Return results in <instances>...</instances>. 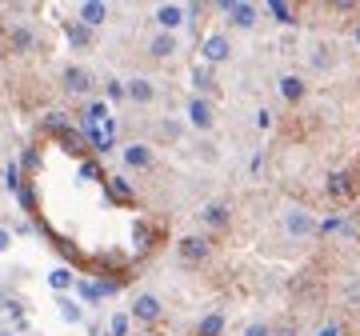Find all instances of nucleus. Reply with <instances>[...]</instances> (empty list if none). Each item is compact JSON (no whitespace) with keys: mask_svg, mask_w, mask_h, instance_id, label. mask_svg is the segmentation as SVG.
Masks as SVG:
<instances>
[{"mask_svg":"<svg viewBox=\"0 0 360 336\" xmlns=\"http://www.w3.org/2000/svg\"><path fill=\"white\" fill-rule=\"evenodd\" d=\"M108 96H112V100H120V96H124V84H120V80H108Z\"/></svg>","mask_w":360,"mask_h":336,"instance_id":"obj_27","label":"nucleus"},{"mask_svg":"<svg viewBox=\"0 0 360 336\" xmlns=\"http://www.w3.org/2000/svg\"><path fill=\"white\" fill-rule=\"evenodd\" d=\"M320 336H336V328H324V333H320Z\"/></svg>","mask_w":360,"mask_h":336,"instance_id":"obj_31","label":"nucleus"},{"mask_svg":"<svg viewBox=\"0 0 360 336\" xmlns=\"http://www.w3.org/2000/svg\"><path fill=\"white\" fill-rule=\"evenodd\" d=\"M32 45H36V32L28 24H8V48L12 52H32Z\"/></svg>","mask_w":360,"mask_h":336,"instance_id":"obj_7","label":"nucleus"},{"mask_svg":"<svg viewBox=\"0 0 360 336\" xmlns=\"http://www.w3.org/2000/svg\"><path fill=\"white\" fill-rule=\"evenodd\" d=\"M64 88L76 96H84L88 88H93V76H88V69H76V64H69L64 69Z\"/></svg>","mask_w":360,"mask_h":336,"instance_id":"obj_9","label":"nucleus"},{"mask_svg":"<svg viewBox=\"0 0 360 336\" xmlns=\"http://www.w3.org/2000/svg\"><path fill=\"white\" fill-rule=\"evenodd\" d=\"M108 192L117 196L120 204H128V200H132V189H128V180H124V176H108Z\"/></svg>","mask_w":360,"mask_h":336,"instance_id":"obj_19","label":"nucleus"},{"mask_svg":"<svg viewBox=\"0 0 360 336\" xmlns=\"http://www.w3.org/2000/svg\"><path fill=\"white\" fill-rule=\"evenodd\" d=\"M344 296H348V300H357V304H360V280H352V285L344 288Z\"/></svg>","mask_w":360,"mask_h":336,"instance_id":"obj_28","label":"nucleus"},{"mask_svg":"<svg viewBox=\"0 0 360 336\" xmlns=\"http://www.w3.org/2000/svg\"><path fill=\"white\" fill-rule=\"evenodd\" d=\"M304 93H309V88H304V80H300V76H280V96H285L288 104L304 100Z\"/></svg>","mask_w":360,"mask_h":336,"instance_id":"obj_13","label":"nucleus"},{"mask_svg":"<svg viewBox=\"0 0 360 336\" xmlns=\"http://www.w3.org/2000/svg\"><path fill=\"white\" fill-rule=\"evenodd\" d=\"M213 104H208V100H204V96H192L189 100V124L192 128H200V132H204V128H213Z\"/></svg>","mask_w":360,"mask_h":336,"instance_id":"obj_6","label":"nucleus"},{"mask_svg":"<svg viewBox=\"0 0 360 336\" xmlns=\"http://www.w3.org/2000/svg\"><path fill=\"white\" fill-rule=\"evenodd\" d=\"M160 312H165V304H160L152 292H141V296L132 300V320H141V324H156Z\"/></svg>","mask_w":360,"mask_h":336,"instance_id":"obj_2","label":"nucleus"},{"mask_svg":"<svg viewBox=\"0 0 360 336\" xmlns=\"http://www.w3.org/2000/svg\"><path fill=\"white\" fill-rule=\"evenodd\" d=\"M8 244H12V232H4V228H0V252H4Z\"/></svg>","mask_w":360,"mask_h":336,"instance_id":"obj_30","label":"nucleus"},{"mask_svg":"<svg viewBox=\"0 0 360 336\" xmlns=\"http://www.w3.org/2000/svg\"><path fill=\"white\" fill-rule=\"evenodd\" d=\"M48 280H52V288H69L72 285V272H69V268H56Z\"/></svg>","mask_w":360,"mask_h":336,"instance_id":"obj_23","label":"nucleus"},{"mask_svg":"<svg viewBox=\"0 0 360 336\" xmlns=\"http://www.w3.org/2000/svg\"><path fill=\"white\" fill-rule=\"evenodd\" d=\"M148 52H152L156 60H168V56L176 52V36H168V32H160V36H152V45H148Z\"/></svg>","mask_w":360,"mask_h":336,"instance_id":"obj_15","label":"nucleus"},{"mask_svg":"<svg viewBox=\"0 0 360 336\" xmlns=\"http://www.w3.org/2000/svg\"><path fill=\"white\" fill-rule=\"evenodd\" d=\"M220 333H224V316L220 312H208L200 320V328H196V336H220Z\"/></svg>","mask_w":360,"mask_h":336,"instance_id":"obj_18","label":"nucleus"},{"mask_svg":"<svg viewBox=\"0 0 360 336\" xmlns=\"http://www.w3.org/2000/svg\"><path fill=\"white\" fill-rule=\"evenodd\" d=\"M112 336H128V316H112Z\"/></svg>","mask_w":360,"mask_h":336,"instance_id":"obj_26","label":"nucleus"},{"mask_svg":"<svg viewBox=\"0 0 360 336\" xmlns=\"http://www.w3.org/2000/svg\"><path fill=\"white\" fill-rule=\"evenodd\" d=\"M252 124H256V128H272V112H268V108H256V117H252Z\"/></svg>","mask_w":360,"mask_h":336,"instance_id":"obj_25","label":"nucleus"},{"mask_svg":"<svg viewBox=\"0 0 360 336\" xmlns=\"http://www.w3.org/2000/svg\"><path fill=\"white\" fill-rule=\"evenodd\" d=\"M124 165H128V168H148V165H152L148 144H128V148H124Z\"/></svg>","mask_w":360,"mask_h":336,"instance_id":"obj_12","label":"nucleus"},{"mask_svg":"<svg viewBox=\"0 0 360 336\" xmlns=\"http://www.w3.org/2000/svg\"><path fill=\"white\" fill-rule=\"evenodd\" d=\"M60 316H64L69 324H80V320H84V309H80L76 300H60Z\"/></svg>","mask_w":360,"mask_h":336,"instance_id":"obj_20","label":"nucleus"},{"mask_svg":"<svg viewBox=\"0 0 360 336\" xmlns=\"http://www.w3.org/2000/svg\"><path fill=\"white\" fill-rule=\"evenodd\" d=\"M200 52H204V60H208V64H224V60L232 56V45H228V36H224V32H213V36H204Z\"/></svg>","mask_w":360,"mask_h":336,"instance_id":"obj_4","label":"nucleus"},{"mask_svg":"<svg viewBox=\"0 0 360 336\" xmlns=\"http://www.w3.org/2000/svg\"><path fill=\"white\" fill-rule=\"evenodd\" d=\"M124 96H128V100H136V104H152V100H156V88H152V80L132 76V80L124 84Z\"/></svg>","mask_w":360,"mask_h":336,"instance_id":"obj_8","label":"nucleus"},{"mask_svg":"<svg viewBox=\"0 0 360 336\" xmlns=\"http://www.w3.org/2000/svg\"><path fill=\"white\" fill-rule=\"evenodd\" d=\"M328 192H333V196H352V192H357L352 172H336L333 180H328Z\"/></svg>","mask_w":360,"mask_h":336,"instance_id":"obj_16","label":"nucleus"},{"mask_svg":"<svg viewBox=\"0 0 360 336\" xmlns=\"http://www.w3.org/2000/svg\"><path fill=\"white\" fill-rule=\"evenodd\" d=\"M156 24L172 36V28H180V24H184V8H180V4H160V8H156Z\"/></svg>","mask_w":360,"mask_h":336,"instance_id":"obj_10","label":"nucleus"},{"mask_svg":"<svg viewBox=\"0 0 360 336\" xmlns=\"http://www.w3.org/2000/svg\"><path fill=\"white\" fill-rule=\"evenodd\" d=\"M244 336H272V324H264V320H252V324L244 328Z\"/></svg>","mask_w":360,"mask_h":336,"instance_id":"obj_24","label":"nucleus"},{"mask_svg":"<svg viewBox=\"0 0 360 336\" xmlns=\"http://www.w3.org/2000/svg\"><path fill=\"white\" fill-rule=\"evenodd\" d=\"M192 84H196L200 93H213V88H216V80H213V72H208V69H196V72H192Z\"/></svg>","mask_w":360,"mask_h":336,"instance_id":"obj_21","label":"nucleus"},{"mask_svg":"<svg viewBox=\"0 0 360 336\" xmlns=\"http://www.w3.org/2000/svg\"><path fill=\"white\" fill-rule=\"evenodd\" d=\"M220 12L228 16L232 28H252V24L261 21V8H256V4H244V0H224Z\"/></svg>","mask_w":360,"mask_h":336,"instance_id":"obj_1","label":"nucleus"},{"mask_svg":"<svg viewBox=\"0 0 360 336\" xmlns=\"http://www.w3.org/2000/svg\"><path fill=\"white\" fill-rule=\"evenodd\" d=\"M200 220H204L208 228H228V204H208V208L200 213Z\"/></svg>","mask_w":360,"mask_h":336,"instance_id":"obj_14","label":"nucleus"},{"mask_svg":"<svg viewBox=\"0 0 360 336\" xmlns=\"http://www.w3.org/2000/svg\"><path fill=\"white\" fill-rule=\"evenodd\" d=\"M64 32H69V40L76 48H88V45H93V32H88L80 21H69V24H64Z\"/></svg>","mask_w":360,"mask_h":336,"instance_id":"obj_17","label":"nucleus"},{"mask_svg":"<svg viewBox=\"0 0 360 336\" xmlns=\"http://www.w3.org/2000/svg\"><path fill=\"white\" fill-rule=\"evenodd\" d=\"M268 12H272L280 24H292V8H288V4H280V0H272V4H268Z\"/></svg>","mask_w":360,"mask_h":336,"instance_id":"obj_22","label":"nucleus"},{"mask_svg":"<svg viewBox=\"0 0 360 336\" xmlns=\"http://www.w3.org/2000/svg\"><path fill=\"white\" fill-rule=\"evenodd\" d=\"M357 36H360V32H357Z\"/></svg>","mask_w":360,"mask_h":336,"instance_id":"obj_32","label":"nucleus"},{"mask_svg":"<svg viewBox=\"0 0 360 336\" xmlns=\"http://www.w3.org/2000/svg\"><path fill=\"white\" fill-rule=\"evenodd\" d=\"M76 16H80V24H84V28H96V24L108 21V4H96V0H88V4H80V12H76Z\"/></svg>","mask_w":360,"mask_h":336,"instance_id":"obj_11","label":"nucleus"},{"mask_svg":"<svg viewBox=\"0 0 360 336\" xmlns=\"http://www.w3.org/2000/svg\"><path fill=\"white\" fill-rule=\"evenodd\" d=\"M285 232L288 237H312V232H316V220H312L304 208H288L285 213Z\"/></svg>","mask_w":360,"mask_h":336,"instance_id":"obj_5","label":"nucleus"},{"mask_svg":"<svg viewBox=\"0 0 360 336\" xmlns=\"http://www.w3.org/2000/svg\"><path fill=\"white\" fill-rule=\"evenodd\" d=\"M176 252H180V261L184 264H200V261H208L213 244H208V237H184L180 244H176Z\"/></svg>","mask_w":360,"mask_h":336,"instance_id":"obj_3","label":"nucleus"},{"mask_svg":"<svg viewBox=\"0 0 360 336\" xmlns=\"http://www.w3.org/2000/svg\"><path fill=\"white\" fill-rule=\"evenodd\" d=\"M272 336H296V324H280V328H272Z\"/></svg>","mask_w":360,"mask_h":336,"instance_id":"obj_29","label":"nucleus"}]
</instances>
